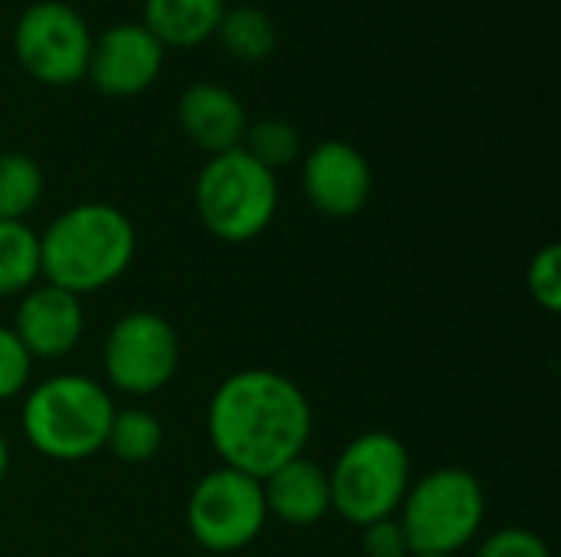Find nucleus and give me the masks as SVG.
I'll return each mask as SVG.
<instances>
[{
  "mask_svg": "<svg viewBox=\"0 0 561 557\" xmlns=\"http://www.w3.org/2000/svg\"><path fill=\"white\" fill-rule=\"evenodd\" d=\"M207 437L227 469L263 483L273 469L302 456L312 437V407L286 374L247 368L214 391Z\"/></svg>",
  "mask_w": 561,
  "mask_h": 557,
  "instance_id": "obj_1",
  "label": "nucleus"
},
{
  "mask_svg": "<svg viewBox=\"0 0 561 557\" xmlns=\"http://www.w3.org/2000/svg\"><path fill=\"white\" fill-rule=\"evenodd\" d=\"M135 227L112 204H76L39 233V276L72 295H92L135 259Z\"/></svg>",
  "mask_w": 561,
  "mask_h": 557,
  "instance_id": "obj_2",
  "label": "nucleus"
},
{
  "mask_svg": "<svg viewBox=\"0 0 561 557\" xmlns=\"http://www.w3.org/2000/svg\"><path fill=\"white\" fill-rule=\"evenodd\" d=\"M115 417L108 391L82 374H59L36 384L20 410L26 443L56 463H79L105 450Z\"/></svg>",
  "mask_w": 561,
  "mask_h": 557,
  "instance_id": "obj_3",
  "label": "nucleus"
},
{
  "mask_svg": "<svg viewBox=\"0 0 561 557\" xmlns=\"http://www.w3.org/2000/svg\"><path fill=\"white\" fill-rule=\"evenodd\" d=\"M194 207L210 236L250 243L279 210V181L243 148H233L207 158L194 184Z\"/></svg>",
  "mask_w": 561,
  "mask_h": 557,
  "instance_id": "obj_4",
  "label": "nucleus"
},
{
  "mask_svg": "<svg viewBox=\"0 0 561 557\" xmlns=\"http://www.w3.org/2000/svg\"><path fill=\"white\" fill-rule=\"evenodd\" d=\"M398 512L408 555H457L480 535L486 496L470 469L444 466L411 483Z\"/></svg>",
  "mask_w": 561,
  "mask_h": 557,
  "instance_id": "obj_5",
  "label": "nucleus"
},
{
  "mask_svg": "<svg viewBox=\"0 0 561 557\" xmlns=\"http://www.w3.org/2000/svg\"><path fill=\"white\" fill-rule=\"evenodd\" d=\"M329 489L332 509L345 522L368 529L401 509L411 489V456L391 433H362L329 469Z\"/></svg>",
  "mask_w": 561,
  "mask_h": 557,
  "instance_id": "obj_6",
  "label": "nucleus"
},
{
  "mask_svg": "<svg viewBox=\"0 0 561 557\" xmlns=\"http://www.w3.org/2000/svg\"><path fill=\"white\" fill-rule=\"evenodd\" d=\"M89 20L66 0H36L20 10L13 23V56L16 66L39 85L66 89L85 79L92 53Z\"/></svg>",
  "mask_w": 561,
  "mask_h": 557,
  "instance_id": "obj_7",
  "label": "nucleus"
},
{
  "mask_svg": "<svg viewBox=\"0 0 561 557\" xmlns=\"http://www.w3.org/2000/svg\"><path fill=\"white\" fill-rule=\"evenodd\" d=\"M266 519L260 479L227 466L210 469L187 499V532L214 555H233L253 545Z\"/></svg>",
  "mask_w": 561,
  "mask_h": 557,
  "instance_id": "obj_8",
  "label": "nucleus"
},
{
  "mask_svg": "<svg viewBox=\"0 0 561 557\" xmlns=\"http://www.w3.org/2000/svg\"><path fill=\"white\" fill-rule=\"evenodd\" d=\"M181 361V341L174 325L158 312L122 315L102 345V368L115 391L148 397L161 391Z\"/></svg>",
  "mask_w": 561,
  "mask_h": 557,
  "instance_id": "obj_9",
  "label": "nucleus"
},
{
  "mask_svg": "<svg viewBox=\"0 0 561 557\" xmlns=\"http://www.w3.org/2000/svg\"><path fill=\"white\" fill-rule=\"evenodd\" d=\"M164 59L168 49L138 20H125L95 33L85 79L108 98H135L161 79Z\"/></svg>",
  "mask_w": 561,
  "mask_h": 557,
  "instance_id": "obj_10",
  "label": "nucleus"
},
{
  "mask_svg": "<svg viewBox=\"0 0 561 557\" xmlns=\"http://www.w3.org/2000/svg\"><path fill=\"white\" fill-rule=\"evenodd\" d=\"M371 164L352 141L329 138L302 154V190L322 217L348 220L362 213L371 200Z\"/></svg>",
  "mask_w": 561,
  "mask_h": 557,
  "instance_id": "obj_11",
  "label": "nucleus"
},
{
  "mask_svg": "<svg viewBox=\"0 0 561 557\" xmlns=\"http://www.w3.org/2000/svg\"><path fill=\"white\" fill-rule=\"evenodd\" d=\"M82 299L59 286H33L20 295L13 335L33 361H53L69 355L82 338Z\"/></svg>",
  "mask_w": 561,
  "mask_h": 557,
  "instance_id": "obj_12",
  "label": "nucleus"
},
{
  "mask_svg": "<svg viewBox=\"0 0 561 557\" xmlns=\"http://www.w3.org/2000/svg\"><path fill=\"white\" fill-rule=\"evenodd\" d=\"M178 125L184 138L201 148L207 158L233 151L243 144L250 128L247 108L233 89L220 82H191L178 98Z\"/></svg>",
  "mask_w": 561,
  "mask_h": 557,
  "instance_id": "obj_13",
  "label": "nucleus"
},
{
  "mask_svg": "<svg viewBox=\"0 0 561 557\" xmlns=\"http://www.w3.org/2000/svg\"><path fill=\"white\" fill-rule=\"evenodd\" d=\"M260 486H263L266 515H276L286 525L306 529V525L322 522L332 512L329 473L306 456L283 463Z\"/></svg>",
  "mask_w": 561,
  "mask_h": 557,
  "instance_id": "obj_14",
  "label": "nucleus"
},
{
  "mask_svg": "<svg viewBox=\"0 0 561 557\" xmlns=\"http://www.w3.org/2000/svg\"><path fill=\"white\" fill-rule=\"evenodd\" d=\"M227 0H145L141 26L171 53L197 49L217 36V26L227 13Z\"/></svg>",
  "mask_w": 561,
  "mask_h": 557,
  "instance_id": "obj_15",
  "label": "nucleus"
},
{
  "mask_svg": "<svg viewBox=\"0 0 561 557\" xmlns=\"http://www.w3.org/2000/svg\"><path fill=\"white\" fill-rule=\"evenodd\" d=\"M214 39L237 62H263L279 46V26L270 10L256 3H237L227 7Z\"/></svg>",
  "mask_w": 561,
  "mask_h": 557,
  "instance_id": "obj_16",
  "label": "nucleus"
},
{
  "mask_svg": "<svg viewBox=\"0 0 561 557\" xmlns=\"http://www.w3.org/2000/svg\"><path fill=\"white\" fill-rule=\"evenodd\" d=\"M39 279V236L16 220H0V299L23 295Z\"/></svg>",
  "mask_w": 561,
  "mask_h": 557,
  "instance_id": "obj_17",
  "label": "nucleus"
},
{
  "mask_svg": "<svg viewBox=\"0 0 561 557\" xmlns=\"http://www.w3.org/2000/svg\"><path fill=\"white\" fill-rule=\"evenodd\" d=\"M43 167L23 151L0 154V220L26 223V213L43 200Z\"/></svg>",
  "mask_w": 561,
  "mask_h": 557,
  "instance_id": "obj_18",
  "label": "nucleus"
},
{
  "mask_svg": "<svg viewBox=\"0 0 561 557\" xmlns=\"http://www.w3.org/2000/svg\"><path fill=\"white\" fill-rule=\"evenodd\" d=\"M161 443H164V427L151 410L145 407L115 410L105 437V450L115 453L122 463H148L161 450Z\"/></svg>",
  "mask_w": 561,
  "mask_h": 557,
  "instance_id": "obj_19",
  "label": "nucleus"
},
{
  "mask_svg": "<svg viewBox=\"0 0 561 557\" xmlns=\"http://www.w3.org/2000/svg\"><path fill=\"white\" fill-rule=\"evenodd\" d=\"M240 148L253 161H260L266 171L276 174V171H283L302 158V135L286 118H260V121H250Z\"/></svg>",
  "mask_w": 561,
  "mask_h": 557,
  "instance_id": "obj_20",
  "label": "nucleus"
},
{
  "mask_svg": "<svg viewBox=\"0 0 561 557\" xmlns=\"http://www.w3.org/2000/svg\"><path fill=\"white\" fill-rule=\"evenodd\" d=\"M526 282H529V292L533 299L549 312L556 315L561 309V250L559 243H549L542 246L533 263H529V272H526Z\"/></svg>",
  "mask_w": 561,
  "mask_h": 557,
  "instance_id": "obj_21",
  "label": "nucleus"
},
{
  "mask_svg": "<svg viewBox=\"0 0 561 557\" xmlns=\"http://www.w3.org/2000/svg\"><path fill=\"white\" fill-rule=\"evenodd\" d=\"M33 358L13 335V328L0 325V401L20 397L30 384Z\"/></svg>",
  "mask_w": 561,
  "mask_h": 557,
  "instance_id": "obj_22",
  "label": "nucleus"
},
{
  "mask_svg": "<svg viewBox=\"0 0 561 557\" xmlns=\"http://www.w3.org/2000/svg\"><path fill=\"white\" fill-rule=\"evenodd\" d=\"M477 557H549V548H546V542H542L536 532L513 525V529L493 532V535L480 545Z\"/></svg>",
  "mask_w": 561,
  "mask_h": 557,
  "instance_id": "obj_23",
  "label": "nucleus"
},
{
  "mask_svg": "<svg viewBox=\"0 0 561 557\" xmlns=\"http://www.w3.org/2000/svg\"><path fill=\"white\" fill-rule=\"evenodd\" d=\"M365 555L368 557H411L408 542L401 535V525L394 519L375 522L365 529Z\"/></svg>",
  "mask_w": 561,
  "mask_h": 557,
  "instance_id": "obj_24",
  "label": "nucleus"
},
{
  "mask_svg": "<svg viewBox=\"0 0 561 557\" xmlns=\"http://www.w3.org/2000/svg\"><path fill=\"white\" fill-rule=\"evenodd\" d=\"M7 469H10V450H7V440L0 437V483L7 476Z\"/></svg>",
  "mask_w": 561,
  "mask_h": 557,
  "instance_id": "obj_25",
  "label": "nucleus"
},
{
  "mask_svg": "<svg viewBox=\"0 0 561 557\" xmlns=\"http://www.w3.org/2000/svg\"><path fill=\"white\" fill-rule=\"evenodd\" d=\"M411 557H457V555H411Z\"/></svg>",
  "mask_w": 561,
  "mask_h": 557,
  "instance_id": "obj_26",
  "label": "nucleus"
}]
</instances>
